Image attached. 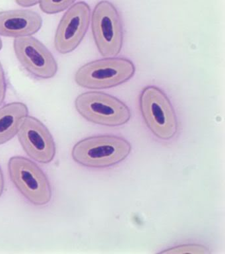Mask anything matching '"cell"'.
Here are the masks:
<instances>
[{
    "instance_id": "1",
    "label": "cell",
    "mask_w": 225,
    "mask_h": 254,
    "mask_svg": "<svg viewBox=\"0 0 225 254\" xmlns=\"http://www.w3.org/2000/svg\"><path fill=\"white\" fill-rule=\"evenodd\" d=\"M132 150L126 139L114 135L88 137L76 143L72 149L75 162L91 168L115 166L125 160Z\"/></svg>"
},
{
    "instance_id": "2",
    "label": "cell",
    "mask_w": 225,
    "mask_h": 254,
    "mask_svg": "<svg viewBox=\"0 0 225 254\" xmlns=\"http://www.w3.org/2000/svg\"><path fill=\"white\" fill-rule=\"evenodd\" d=\"M139 101L143 120L155 136L170 140L177 136L179 131L177 113L163 89L148 85L142 89Z\"/></svg>"
},
{
    "instance_id": "3",
    "label": "cell",
    "mask_w": 225,
    "mask_h": 254,
    "mask_svg": "<svg viewBox=\"0 0 225 254\" xmlns=\"http://www.w3.org/2000/svg\"><path fill=\"white\" fill-rule=\"evenodd\" d=\"M135 72V65L130 60L108 57L82 65L75 74V81L84 88L108 89L129 81Z\"/></svg>"
},
{
    "instance_id": "4",
    "label": "cell",
    "mask_w": 225,
    "mask_h": 254,
    "mask_svg": "<svg viewBox=\"0 0 225 254\" xmlns=\"http://www.w3.org/2000/svg\"><path fill=\"white\" fill-rule=\"evenodd\" d=\"M75 107L87 121L102 126H122L131 118V111L125 103L102 91L81 93L76 97Z\"/></svg>"
},
{
    "instance_id": "5",
    "label": "cell",
    "mask_w": 225,
    "mask_h": 254,
    "mask_svg": "<svg viewBox=\"0 0 225 254\" xmlns=\"http://www.w3.org/2000/svg\"><path fill=\"white\" fill-rule=\"evenodd\" d=\"M90 19L92 36L100 55L104 57L119 55L123 47L124 27L116 6L102 0L94 7Z\"/></svg>"
},
{
    "instance_id": "6",
    "label": "cell",
    "mask_w": 225,
    "mask_h": 254,
    "mask_svg": "<svg viewBox=\"0 0 225 254\" xmlns=\"http://www.w3.org/2000/svg\"><path fill=\"white\" fill-rule=\"evenodd\" d=\"M8 172L15 188L31 203L44 206L50 202V182L36 163L25 157L13 156L9 160Z\"/></svg>"
},
{
    "instance_id": "7",
    "label": "cell",
    "mask_w": 225,
    "mask_h": 254,
    "mask_svg": "<svg viewBox=\"0 0 225 254\" xmlns=\"http://www.w3.org/2000/svg\"><path fill=\"white\" fill-rule=\"evenodd\" d=\"M91 17L86 2L79 1L68 8L61 19L54 37V47L62 55L72 53L84 39Z\"/></svg>"
},
{
    "instance_id": "8",
    "label": "cell",
    "mask_w": 225,
    "mask_h": 254,
    "mask_svg": "<svg viewBox=\"0 0 225 254\" xmlns=\"http://www.w3.org/2000/svg\"><path fill=\"white\" fill-rule=\"evenodd\" d=\"M13 49L23 67L37 78H52L58 71V63L52 53L33 36L16 38Z\"/></svg>"
},
{
    "instance_id": "9",
    "label": "cell",
    "mask_w": 225,
    "mask_h": 254,
    "mask_svg": "<svg viewBox=\"0 0 225 254\" xmlns=\"http://www.w3.org/2000/svg\"><path fill=\"white\" fill-rule=\"evenodd\" d=\"M18 138L23 150L33 160L48 164L56 155V145L50 130L38 119L27 116L19 129Z\"/></svg>"
},
{
    "instance_id": "10",
    "label": "cell",
    "mask_w": 225,
    "mask_h": 254,
    "mask_svg": "<svg viewBox=\"0 0 225 254\" xmlns=\"http://www.w3.org/2000/svg\"><path fill=\"white\" fill-rule=\"evenodd\" d=\"M43 18L30 9L0 11V36L20 38L33 36L41 29Z\"/></svg>"
},
{
    "instance_id": "11",
    "label": "cell",
    "mask_w": 225,
    "mask_h": 254,
    "mask_svg": "<svg viewBox=\"0 0 225 254\" xmlns=\"http://www.w3.org/2000/svg\"><path fill=\"white\" fill-rule=\"evenodd\" d=\"M28 115V107L21 102L7 103L0 108V145L14 138Z\"/></svg>"
},
{
    "instance_id": "12",
    "label": "cell",
    "mask_w": 225,
    "mask_h": 254,
    "mask_svg": "<svg viewBox=\"0 0 225 254\" xmlns=\"http://www.w3.org/2000/svg\"><path fill=\"white\" fill-rule=\"evenodd\" d=\"M77 0H42L40 5L41 9L46 14H56L68 9L74 5Z\"/></svg>"
},
{
    "instance_id": "13",
    "label": "cell",
    "mask_w": 225,
    "mask_h": 254,
    "mask_svg": "<svg viewBox=\"0 0 225 254\" xmlns=\"http://www.w3.org/2000/svg\"><path fill=\"white\" fill-rule=\"evenodd\" d=\"M7 93V82L5 71L0 62V105L4 102Z\"/></svg>"
},
{
    "instance_id": "14",
    "label": "cell",
    "mask_w": 225,
    "mask_h": 254,
    "mask_svg": "<svg viewBox=\"0 0 225 254\" xmlns=\"http://www.w3.org/2000/svg\"><path fill=\"white\" fill-rule=\"evenodd\" d=\"M42 0H15L17 5L23 7H33L41 3Z\"/></svg>"
},
{
    "instance_id": "15",
    "label": "cell",
    "mask_w": 225,
    "mask_h": 254,
    "mask_svg": "<svg viewBox=\"0 0 225 254\" xmlns=\"http://www.w3.org/2000/svg\"><path fill=\"white\" fill-rule=\"evenodd\" d=\"M4 178H3L2 170H1V167H0V196L2 195L3 190H4Z\"/></svg>"
},
{
    "instance_id": "16",
    "label": "cell",
    "mask_w": 225,
    "mask_h": 254,
    "mask_svg": "<svg viewBox=\"0 0 225 254\" xmlns=\"http://www.w3.org/2000/svg\"><path fill=\"white\" fill-rule=\"evenodd\" d=\"M175 248H178V249H187V248H185L184 246H183V248H181V246H179V247H176ZM188 249H195V250H198V249H203V247H201L200 246H193V248H189L188 246Z\"/></svg>"
},
{
    "instance_id": "17",
    "label": "cell",
    "mask_w": 225,
    "mask_h": 254,
    "mask_svg": "<svg viewBox=\"0 0 225 254\" xmlns=\"http://www.w3.org/2000/svg\"><path fill=\"white\" fill-rule=\"evenodd\" d=\"M2 41H1V38H0V51H1V49H2Z\"/></svg>"
}]
</instances>
